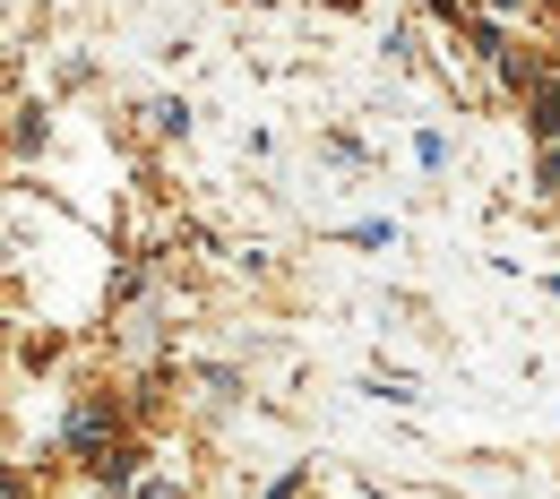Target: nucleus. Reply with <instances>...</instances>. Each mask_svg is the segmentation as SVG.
Listing matches in <instances>:
<instances>
[{"instance_id": "nucleus-2", "label": "nucleus", "mask_w": 560, "mask_h": 499, "mask_svg": "<svg viewBox=\"0 0 560 499\" xmlns=\"http://www.w3.org/2000/svg\"><path fill=\"white\" fill-rule=\"evenodd\" d=\"M526 121H535V139H544V146H560V86H544V95L526 104Z\"/></svg>"}, {"instance_id": "nucleus-3", "label": "nucleus", "mask_w": 560, "mask_h": 499, "mask_svg": "<svg viewBox=\"0 0 560 499\" xmlns=\"http://www.w3.org/2000/svg\"><path fill=\"white\" fill-rule=\"evenodd\" d=\"M544 190H560V146H544Z\"/></svg>"}, {"instance_id": "nucleus-1", "label": "nucleus", "mask_w": 560, "mask_h": 499, "mask_svg": "<svg viewBox=\"0 0 560 499\" xmlns=\"http://www.w3.org/2000/svg\"><path fill=\"white\" fill-rule=\"evenodd\" d=\"M113 439V405H78L70 414V448H104Z\"/></svg>"}]
</instances>
